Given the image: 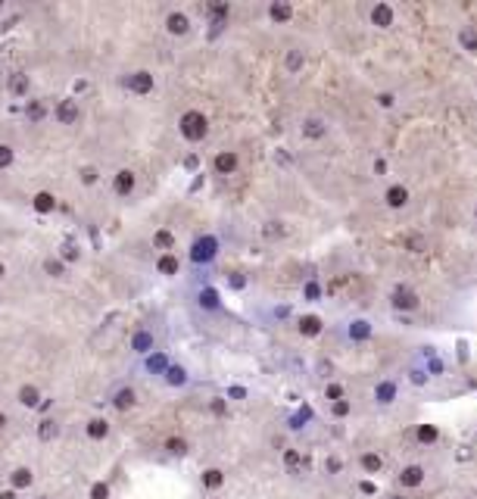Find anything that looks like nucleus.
Here are the masks:
<instances>
[{
  "mask_svg": "<svg viewBox=\"0 0 477 499\" xmlns=\"http://www.w3.org/2000/svg\"><path fill=\"white\" fill-rule=\"evenodd\" d=\"M166 28L172 31V35H187V28H191V19H187L184 13H168Z\"/></svg>",
  "mask_w": 477,
  "mask_h": 499,
  "instance_id": "nucleus-9",
  "label": "nucleus"
},
{
  "mask_svg": "<svg viewBox=\"0 0 477 499\" xmlns=\"http://www.w3.org/2000/svg\"><path fill=\"white\" fill-rule=\"evenodd\" d=\"M378 103H381V106H393V94H381Z\"/></svg>",
  "mask_w": 477,
  "mask_h": 499,
  "instance_id": "nucleus-43",
  "label": "nucleus"
},
{
  "mask_svg": "<svg viewBox=\"0 0 477 499\" xmlns=\"http://www.w3.org/2000/svg\"><path fill=\"white\" fill-rule=\"evenodd\" d=\"M31 206H35L38 213H53V209H56V197H53V193H47V190H41V193H35Z\"/></svg>",
  "mask_w": 477,
  "mask_h": 499,
  "instance_id": "nucleus-11",
  "label": "nucleus"
},
{
  "mask_svg": "<svg viewBox=\"0 0 477 499\" xmlns=\"http://www.w3.org/2000/svg\"><path fill=\"white\" fill-rule=\"evenodd\" d=\"M306 134H309V138H321V134H325V128H321V122L309 119V122H306Z\"/></svg>",
  "mask_w": 477,
  "mask_h": 499,
  "instance_id": "nucleus-33",
  "label": "nucleus"
},
{
  "mask_svg": "<svg viewBox=\"0 0 477 499\" xmlns=\"http://www.w3.org/2000/svg\"><path fill=\"white\" fill-rule=\"evenodd\" d=\"M200 306L218 309V293H215V290H203V293H200Z\"/></svg>",
  "mask_w": 477,
  "mask_h": 499,
  "instance_id": "nucleus-21",
  "label": "nucleus"
},
{
  "mask_svg": "<svg viewBox=\"0 0 477 499\" xmlns=\"http://www.w3.org/2000/svg\"><path fill=\"white\" fill-rule=\"evenodd\" d=\"M106 493H109V490H106L103 484H97V487L91 490V496H94V499H106Z\"/></svg>",
  "mask_w": 477,
  "mask_h": 499,
  "instance_id": "nucleus-39",
  "label": "nucleus"
},
{
  "mask_svg": "<svg viewBox=\"0 0 477 499\" xmlns=\"http://www.w3.org/2000/svg\"><path fill=\"white\" fill-rule=\"evenodd\" d=\"M390 303H393L396 309H403V312H405V309H415V306H418V297H415L412 290H396Z\"/></svg>",
  "mask_w": 477,
  "mask_h": 499,
  "instance_id": "nucleus-10",
  "label": "nucleus"
},
{
  "mask_svg": "<svg viewBox=\"0 0 477 499\" xmlns=\"http://www.w3.org/2000/svg\"><path fill=\"white\" fill-rule=\"evenodd\" d=\"M287 66H290V69H296V66H300V56H296V53L287 56Z\"/></svg>",
  "mask_w": 477,
  "mask_h": 499,
  "instance_id": "nucleus-44",
  "label": "nucleus"
},
{
  "mask_svg": "<svg viewBox=\"0 0 477 499\" xmlns=\"http://www.w3.org/2000/svg\"><path fill=\"white\" fill-rule=\"evenodd\" d=\"M44 268H47L50 275H63V262H59V259H47V262H44Z\"/></svg>",
  "mask_w": 477,
  "mask_h": 499,
  "instance_id": "nucleus-35",
  "label": "nucleus"
},
{
  "mask_svg": "<svg viewBox=\"0 0 477 499\" xmlns=\"http://www.w3.org/2000/svg\"><path fill=\"white\" fill-rule=\"evenodd\" d=\"M53 116H56V122H59V125H72V122H78V116H81L78 100H59L56 109H53Z\"/></svg>",
  "mask_w": 477,
  "mask_h": 499,
  "instance_id": "nucleus-3",
  "label": "nucleus"
},
{
  "mask_svg": "<svg viewBox=\"0 0 477 499\" xmlns=\"http://www.w3.org/2000/svg\"><path fill=\"white\" fill-rule=\"evenodd\" d=\"M113 188H116L119 197H128V193H134V188H138V178H134V172H131V168H122V172L116 175Z\"/></svg>",
  "mask_w": 477,
  "mask_h": 499,
  "instance_id": "nucleus-5",
  "label": "nucleus"
},
{
  "mask_svg": "<svg viewBox=\"0 0 477 499\" xmlns=\"http://www.w3.org/2000/svg\"><path fill=\"white\" fill-rule=\"evenodd\" d=\"M50 434H56V428H53V421H44V428H41V437H50Z\"/></svg>",
  "mask_w": 477,
  "mask_h": 499,
  "instance_id": "nucleus-41",
  "label": "nucleus"
},
{
  "mask_svg": "<svg viewBox=\"0 0 477 499\" xmlns=\"http://www.w3.org/2000/svg\"><path fill=\"white\" fill-rule=\"evenodd\" d=\"M362 468H365V471H378V468H381V455H374V452L362 455Z\"/></svg>",
  "mask_w": 477,
  "mask_h": 499,
  "instance_id": "nucleus-28",
  "label": "nucleus"
},
{
  "mask_svg": "<svg viewBox=\"0 0 477 499\" xmlns=\"http://www.w3.org/2000/svg\"><path fill=\"white\" fill-rule=\"evenodd\" d=\"M153 243H156V247H163V250H168V247L175 243V238H172L168 231H156V234H153Z\"/></svg>",
  "mask_w": 477,
  "mask_h": 499,
  "instance_id": "nucleus-24",
  "label": "nucleus"
},
{
  "mask_svg": "<svg viewBox=\"0 0 477 499\" xmlns=\"http://www.w3.org/2000/svg\"><path fill=\"white\" fill-rule=\"evenodd\" d=\"M328 400H334V403L343 400V387H340V384H331V387H328Z\"/></svg>",
  "mask_w": 477,
  "mask_h": 499,
  "instance_id": "nucleus-37",
  "label": "nucleus"
},
{
  "mask_svg": "<svg viewBox=\"0 0 477 499\" xmlns=\"http://www.w3.org/2000/svg\"><path fill=\"white\" fill-rule=\"evenodd\" d=\"M462 44L468 50H477V28H465L462 31Z\"/></svg>",
  "mask_w": 477,
  "mask_h": 499,
  "instance_id": "nucleus-27",
  "label": "nucleus"
},
{
  "mask_svg": "<svg viewBox=\"0 0 477 499\" xmlns=\"http://www.w3.org/2000/svg\"><path fill=\"white\" fill-rule=\"evenodd\" d=\"M6 425V415H0V428H3Z\"/></svg>",
  "mask_w": 477,
  "mask_h": 499,
  "instance_id": "nucleus-46",
  "label": "nucleus"
},
{
  "mask_svg": "<svg viewBox=\"0 0 477 499\" xmlns=\"http://www.w3.org/2000/svg\"><path fill=\"white\" fill-rule=\"evenodd\" d=\"M371 22L378 25V28H390V25H393V10H390L387 3H378L371 10Z\"/></svg>",
  "mask_w": 477,
  "mask_h": 499,
  "instance_id": "nucleus-8",
  "label": "nucleus"
},
{
  "mask_svg": "<svg viewBox=\"0 0 477 499\" xmlns=\"http://www.w3.org/2000/svg\"><path fill=\"white\" fill-rule=\"evenodd\" d=\"M318 284H306V297H309V300H318Z\"/></svg>",
  "mask_w": 477,
  "mask_h": 499,
  "instance_id": "nucleus-40",
  "label": "nucleus"
},
{
  "mask_svg": "<svg viewBox=\"0 0 477 499\" xmlns=\"http://www.w3.org/2000/svg\"><path fill=\"white\" fill-rule=\"evenodd\" d=\"M384 200H387V206L399 209V206H405V203H408V190L403 188V184H393V188H387Z\"/></svg>",
  "mask_w": 477,
  "mask_h": 499,
  "instance_id": "nucleus-7",
  "label": "nucleus"
},
{
  "mask_svg": "<svg viewBox=\"0 0 477 499\" xmlns=\"http://www.w3.org/2000/svg\"><path fill=\"white\" fill-rule=\"evenodd\" d=\"M159 275H178V256H172V253H163L156 262Z\"/></svg>",
  "mask_w": 477,
  "mask_h": 499,
  "instance_id": "nucleus-14",
  "label": "nucleus"
},
{
  "mask_svg": "<svg viewBox=\"0 0 477 499\" xmlns=\"http://www.w3.org/2000/svg\"><path fill=\"white\" fill-rule=\"evenodd\" d=\"M88 434H91L94 440H100V437H106V434H109V425H106L103 418H94L91 425H88Z\"/></svg>",
  "mask_w": 477,
  "mask_h": 499,
  "instance_id": "nucleus-16",
  "label": "nucleus"
},
{
  "mask_svg": "<svg viewBox=\"0 0 477 499\" xmlns=\"http://www.w3.org/2000/svg\"><path fill=\"white\" fill-rule=\"evenodd\" d=\"M6 275V265H3V262H0V278H3Z\"/></svg>",
  "mask_w": 477,
  "mask_h": 499,
  "instance_id": "nucleus-45",
  "label": "nucleus"
},
{
  "mask_svg": "<svg viewBox=\"0 0 477 499\" xmlns=\"http://www.w3.org/2000/svg\"><path fill=\"white\" fill-rule=\"evenodd\" d=\"M168 371V384H184V380H187V375H184V368H166Z\"/></svg>",
  "mask_w": 477,
  "mask_h": 499,
  "instance_id": "nucleus-31",
  "label": "nucleus"
},
{
  "mask_svg": "<svg viewBox=\"0 0 477 499\" xmlns=\"http://www.w3.org/2000/svg\"><path fill=\"white\" fill-rule=\"evenodd\" d=\"M393 396H396V387L390 384V380H384V384H378V400H381V403H390Z\"/></svg>",
  "mask_w": 477,
  "mask_h": 499,
  "instance_id": "nucleus-20",
  "label": "nucleus"
},
{
  "mask_svg": "<svg viewBox=\"0 0 477 499\" xmlns=\"http://www.w3.org/2000/svg\"><path fill=\"white\" fill-rule=\"evenodd\" d=\"M19 403L22 405H35L38 403V390H35V387H22V390H19Z\"/></svg>",
  "mask_w": 477,
  "mask_h": 499,
  "instance_id": "nucleus-22",
  "label": "nucleus"
},
{
  "mask_svg": "<svg viewBox=\"0 0 477 499\" xmlns=\"http://www.w3.org/2000/svg\"><path fill=\"white\" fill-rule=\"evenodd\" d=\"M368 334H371L368 321H353V328H349V337H353V340H365Z\"/></svg>",
  "mask_w": 477,
  "mask_h": 499,
  "instance_id": "nucleus-19",
  "label": "nucleus"
},
{
  "mask_svg": "<svg viewBox=\"0 0 477 499\" xmlns=\"http://www.w3.org/2000/svg\"><path fill=\"white\" fill-rule=\"evenodd\" d=\"M147 365H150V371H166V368H168V365H166V356H163V353L150 356V362H147Z\"/></svg>",
  "mask_w": 477,
  "mask_h": 499,
  "instance_id": "nucleus-32",
  "label": "nucleus"
},
{
  "mask_svg": "<svg viewBox=\"0 0 477 499\" xmlns=\"http://www.w3.org/2000/svg\"><path fill=\"white\" fill-rule=\"evenodd\" d=\"M237 166H240V156H237L234 150H221V153L212 159V168H215L218 175H234Z\"/></svg>",
  "mask_w": 477,
  "mask_h": 499,
  "instance_id": "nucleus-4",
  "label": "nucleus"
},
{
  "mask_svg": "<svg viewBox=\"0 0 477 499\" xmlns=\"http://www.w3.org/2000/svg\"><path fill=\"white\" fill-rule=\"evenodd\" d=\"M268 16H271V19H275V22H287V19H290V16H293V6H290V3H271Z\"/></svg>",
  "mask_w": 477,
  "mask_h": 499,
  "instance_id": "nucleus-15",
  "label": "nucleus"
},
{
  "mask_svg": "<svg viewBox=\"0 0 477 499\" xmlns=\"http://www.w3.org/2000/svg\"><path fill=\"white\" fill-rule=\"evenodd\" d=\"M215 253H218V240L212 234H206V238H200L191 247V259L193 262H209V259H215Z\"/></svg>",
  "mask_w": 477,
  "mask_h": 499,
  "instance_id": "nucleus-2",
  "label": "nucleus"
},
{
  "mask_svg": "<svg viewBox=\"0 0 477 499\" xmlns=\"http://www.w3.org/2000/svg\"><path fill=\"white\" fill-rule=\"evenodd\" d=\"M13 166V147L10 143H0V168Z\"/></svg>",
  "mask_w": 477,
  "mask_h": 499,
  "instance_id": "nucleus-30",
  "label": "nucleus"
},
{
  "mask_svg": "<svg viewBox=\"0 0 477 499\" xmlns=\"http://www.w3.org/2000/svg\"><path fill=\"white\" fill-rule=\"evenodd\" d=\"M81 181H84V184H94V181H97V168H94V166H84V168H81Z\"/></svg>",
  "mask_w": 477,
  "mask_h": 499,
  "instance_id": "nucleus-34",
  "label": "nucleus"
},
{
  "mask_svg": "<svg viewBox=\"0 0 477 499\" xmlns=\"http://www.w3.org/2000/svg\"><path fill=\"white\" fill-rule=\"evenodd\" d=\"M334 412H337V415H346V412H349V403L337 400V403H334Z\"/></svg>",
  "mask_w": 477,
  "mask_h": 499,
  "instance_id": "nucleus-42",
  "label": "nucleus"
},
{
  "mask_svg": "<svg viewBox=\"0 0 477 499\" xmlns=\"http://www.w3.org/2000/svg\"><path fill=\"white\" fill-rule=\"evenodd\" d=\"M178 131L184 134V141L197 143L209 134V119L203 113H197V109H187V113L181 116V122H178Z\"/></svg>",
  "mask_w": 477,
  "mask_h": 499,
  "instance_id": "nucleus-1",
  "label": "nucleus"
},
{
  "mask_svg": "<svg viewBox=\"0 0 477 499\" xmlns=\"http://www.w3.org/2000/svg\"><path fill=\"white\" fill-rule=\"evenodd\" d=\"M28 484H31V471H25V468L13 471V487H28Z\"/></svg>",
  "mask_w": 477,
  "mask_h": 499,
  "instance_id": "nucleus-25",
  "label": "nucleus"
},
{
  "mask_svg": "<svg viewBox=\"0 0 477 499\" xmlns=\"http://www.w3.org/2000/svg\"><path fill=\"white\" fill-rule=\"evenodd\" d=\"M418 440H421V443H437V440H440V430L433 428V425H421V428H418Z\"/></svg>",
  "mask_w": 477,
  "mask_h": 499,
  "instance_id": "nucleus-18",
  "label": "nucleus"
},
{
  "mask_svg": "<svg viewBox=\"0 0 477 499\" xmlns=\"http://www.w3.org/2000/svg\"><path fill=\"white\" fill-rule=\"evenodd\" d=\"M10 88H13V94H28V78L25 75H13Z\"/></svg>",
  "mask_w": 477,
  "mask_h": 499,
  "instance_id": "nucleus-23",
  "label": "nucleus"
},
{
  "mask_svg": "<svg viewBox=\"0 0 477 499\" xmlns=\"http://www.w3.org/2000/svg\"><path fill=\"white\" fill-rule=\"evenodd\" d=\"M184 440H168V452H184Z\"/></svg>",
  "mask_w": 477,
  "mask_h": 499,
  "instance_id": "nucleus-38",
  "label": "nucleus"
},
{
  "mask_svg": "<svg viewBox=\"0 0 477 499\" xmlns=\"http://www.w3.org/2000/svg\"><path fill=\"white\" fill-rule=\"evenodd\" d=\"M128 91H134V94H150L153 91V75L150 72H134V75H128Z\"/></svg>",
  "mask_w": 477,
  "mask_h": 499,
  "instance_id": "nucleus-6",
  "label": "nucleus"
},
{
  "mask_svg": "<svg viewBox=\"0 0 477 499\" xmlns=\"http://www.w3.org/2000/svg\"><path fill=\"white\" fill-rule=\"evenodd\" d=\"M116 405H119V409H128V405H134V390H119Z\"/></svg>",
  "mask_w": 477,
  "mask_h": 499,
  "instance_id": "nucleus-26",
  "label": "nucleus"
},
{
  "mask_svg": "<svg viewBox=\"0 0 477 499\" xmlns=\"http://www.w3.org/2000/svg\"><path fill=\"white\" fill-rule=\"evenodd\" d=\"M25 113H28L31 119H41V116H44V106H41V103H28V106H25Z\"/></svg>",
  "mask_w": 477,
  "mask_h": 499,
  "instance_id": "nucleus-36",
  "label": "nucleus"
},
{
  "mask_svg": "<svg viewBox=\"0 0 477 499\" xmlns=\"http://www.w3.org/2000/svg\"><path fill=\"white\" fill-rule=\"evenodd\" d=\"M221 480H225V477H221V471H215V468L203 475V484H206V487H221Z\"/></svg>",
  "mask_w": 477,
  "mask_h": 499,
  "instance_id": "nucleus-29",
  "label": "nucleus"
},
{
  "mask_svg": "<svg viewBox=\"0 0 477 499\" xmlns=\"http://www.w3.org/2000/svg\"><path fill=\"white\" fill-rule=\"evenodd\" d=\"M399 480H403V487H418L421 480H424V471L418 468V465H408V468L403 471V477H399Z\"/></svg>",
  "mask_w": 477,
  "mask_h": 499,
  "instance_id": "nucleus-13",
  "label": "nucleus"
},
{
  "mask_svg": "<svg viewBox=\"0 0 477 499\" xmlns=\"http://www.w3.org/2000/svg\"><path fill=\"white\" fill-rule=\"evenodd\" d=\"M300 334H306V337L321 334V318H318V315H306V318H300Z\"/></svg>",
  "mask_w": 477,
  "mask_h": 499,
  "instance_id": "nucleus-12",
  "label": "nucleus"
},
{
  "mask_svg": "<svg viewBox=\"0 0 477 499\" xmlns=\"http://www.w3.org/2000/svg\"><path fill=\"white\" fill-rule=\"evenodd\" d=\"M131 346H134V350H138V353H147V350H153V337H150L147 331H141V334H134Z\"/></svg>",
  "mask_w": 477,
  "mask_h": 499,
  "instance_id": "nucleus-17",
  "label": "nucleus"
}]
</instances>
